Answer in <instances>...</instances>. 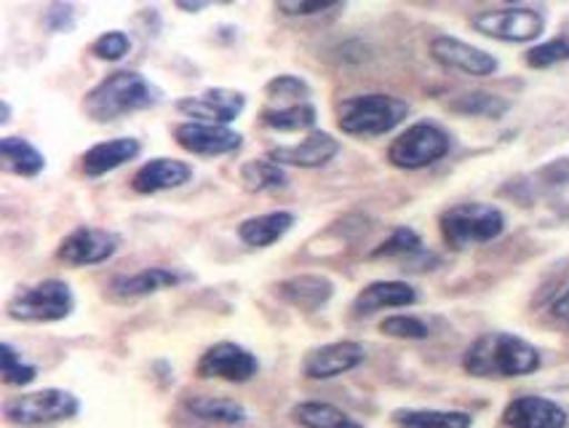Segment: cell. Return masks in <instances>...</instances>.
Masks as SVG:
<instances>
[{"mask_svg":"<svg viewBox=\"0 0 569 428\" xmlns=\"http://www.w3.org/2000/svg\"><path fill=\"white\" fill-rule=\"evenodd\" d=\"M417 249H420V236L409 228H399L375 255H412Z\"/></svg>","mask_w":569,"mask_h":428,"instance_id":"34","label":"cell"},{"mask_svg":"<svg viewBox=\"0 0 569 428\" xmlns=\"http://www.w3.org/2000/svg\"><path fill=\"white\" fill-rule=\"evenodd\" d=\"M473 28L485 32L489 38H498V41L527 43L540 38L546 22H542V17L532 9H500L476 17Z\"/></svg>","mask_w":569,"mask_h":428,"instance_id":"8","label":"cell"},{"mask_svg":"<svg viewBox=\"0 0 569 428\" xmlns=\"http://www.w3.org/2000/svg\"><path fill=\"white\" fill-rule=\"evenodd\" d=\"M449 153V137L436 123H415L390 145L388 158L399 169H422L431 167Z\"/></svg>","mask_w":569,"mask_h":428,"instance_id":"6","label":"cell"},{"mask_svg":"<svg viewBox=\"0 0 569 428\" xmlns=\"http://www.w3.org/2000/svg\"><path fill=\"white\" fill-rule=\"evenodd\" d=\"M431 57L439 64H445V68L468 72V76H476V78L492 76V72L498 70V59L492 54H487V51L476 49V46L462 43L458 38H449V36L436 38L431 43Z\"/></svg>","mask_w":569,"mask_h":428,"instance_id":"12","label":"cell"},{"mask_svg":"<svg viewBox=\"0 0 569 428\" xmlns=\"http://www.w3.org/2000/svg\"><path fill=\"white\" fill-rule=\"evenodd\" d=\"M569 59V43L565 38H556V41H548V43H540L535 46V49L527 51V62L532 64V68H551V64H559Z\"/></svg>","mask_w":569,"mask_h":428,"instance_id":"30","label":"cell"},{"mask_svg":"<svg viewBox=\"0 0 569 428\" xmlns=\"http://www.w3.org/2000/svg\"><path fill=\"white\" fill-rule=\"evenodd\" d=\"M409 116V104L388 94H363L340 104L337 123L350 137H380Z\"/></svg>","mask_w":569,"mask_h":428,"instance_id":"3","label":"cell"},{"mask_svg":"<svg viewBox=\"0 0 569 428\" xmlns=\"http://www.w3.org/2000/svg\"><path fill=\"white\" fill-rule=\"evenodd\" d=\"M308 86L306 81L292 76H283V78H273L268 83V97L276 102H287L283 108H295V104H306L308 102Z\"/></svg>","mask_w":569,"mask_h":428,"instance_id":"29","label":"cell"},{"mask_svg":"<svg viewBox=\"0 0 569 428\" xmlns=\"http://www.w3.org/2000/svg\"><path fill=\"white\" fill-rule=\"evenodd\" d=\"M247 97L233 89H209L198 97H184L177 102V110L182 116L196 118V121L214 123V127H224V123L236 121L241 116Z\"/></svg>","mask_w":569,"mask_h":428,"instance_id":"10","label":"cell"},{"mask_svg":"<svg viewBox=\"0 0 569 428\" xmlns=\"http://www.w3.org/2000/svg\"><path fill=\"white\" fill-rule=\"evenodd\" d=\"M156 100L158 94L148 78H142L134 70H118L86 94L83 110L94 121H116V118L134 113L139 108H148Z\"/></svg>","mask_w":569,"mask_h":428,"instance_id":"2","label":"cell"},{"mask_svg":"<svg viewBox=\"0 0 569 428\" xmlns=\"http://www.w3.org/2000/svg\"><path fill=\"white\" fill-rule=\"evenodd\" d=\"M295 226V215L292 212H270L262 217H251V220L241 222L238 228V236H241L243 243L249 247H270L276 243L281 236H287V230Z\"/></svg>","mask_w":569,"mask_h":428,"instance_id":"21","label":"cell"},{"mask_svg":"<svg viewBox=\"0 0 569 428\" xmlns=\"http://www.w3.org/2000/svg\"><path fill=\"white\" fill-rule=\"evenodd\" d=\"M380 329L390 338H407V340H420L428 335L426 321L415 319V316H390L380 325Z\"/></svg>","mask_w":569,"mask_h":428,"instance_id":"31","label":"cell"},{"mask_svg":"<svg viewBox=\"0 0 569 428\" xmlns=\"http://www.w3.org/2000/svg\"><path fill=\"white\" fill-rule=\"evenodd\" d=\"M337 140L327 131H310L302 142L297 145H283V148L270 150V161H276L278 167L287 163V167H302V169H316L323 167L327 161H332L337 156Z\"/></svg>","mask_w":569,"mask_h":428,"instance_id":"15","label":"cell"},{"mask_svg":"<svg viewBox=\"0 0 569 428\" xmlns=\"http://www.w3.org/2000/svg\"><path fill=\"white\" fill-rule=\"evenodd\" d=\"M188 410L203 420H214V424H241L247 418L243 407L238 401L222 397H196L188 401Z\"/></svg>","mask_w":569,"mask_h":428,"instance_id":"26","label":"cell"},{"mask_svg":"<svg viewBox=\"0 0 569 428\" xmlns=\"http://www.w3.org/2000/svg\"><path fill=\"white\" fill-rule=\"evenodd\" d=\"M462 365L476 378H519L538 370L540 354L516 335L492 332L468 348Z\"/></svg>","mask_w":569,"mask_h":428,"instance_id":"1","label":"cell"},{"mask_svg":"<svg viewBox=\"0 0 569 428\" xmlns=\"http://www.w3.org/2000/svg\"><path fill=\"white\" fill-rule=\"evenodd\" d=\"M36 378V370L30 365H22V359L17 357L14 348L9 342H3V380L9 386H24Z\"/></svg>","mask_w":569,"mask_h":428,"instance_id":"32","label":"cell"},{"mask_svg":"<svg viewBox=\"0 0 569 428\" xmlns=\"http://www.w3.org/2000/svg\"><path fill=\"white\" fill-rule=\"evenodd\" d=\"M502 228H506V217L500 209L487 207V203H460L441 215V236L452 249L498 239Z\"/></svg>","mask_w":569,"mask_h":428,"instance_id":"4","label":"cell"},{"mask_svg":"<svg viewBox=\"0 0 569 428\" xmlns=\"http://www.w3.org/2000/svg\"><path fill=\"white\" fill-rule=\"evenodd\" d=\"M335 9V3L329 0H319V3H278V11L292 17H306V14H321V11Z\"/></svg>","mask_w":569,"mask_h":428,"instance_id":"35","label":"cell"},{"mask_svg":"<svg viewBox=\"0 0 569 428\" xmlns=\"http://www.w3.org/2000/svg\"><path fill=\"white\" fill-rule=\"evenodd\" d=\"M193 177V171L184 161H177V158H156V161L144 163L142 169L137 171L134 180H131V188L137 193H158V190L180 188Z\"/></svg>","mask_w":569,"mask_h":428,"instance_id":"17","label":"cell"},{"mask_svg":"<svg viewBox=\"0 0 569 428\" xmlns=\"http://www.w3.org/2000/svg\"><path fill=\"white\" fill-rule=\"evenodd\" d=\"M0 158H3L6 169L22 177H36L38 171H43L46 167L43 156L38 153L30 142L19 140V137H6V140L0 142Z\"/></svg>","mask_w":569,"mask_h":428,"instance_id":"24","label":"cell"},{"mask_svg":"<svg viewBox=\"0 0 569 428\" xmlns=\"http://www.w3.org/2000/svg\"><path fill=\"white\" fill-rule=\"evenodd\" d=\"M72 311V289L59 279H46L9 302V316L19 321H59Z\"/></svg>","mask_w":569,"mask_h":428,"instance_id":"7","label":"cell"},{"mask_svg":"<svg viewBox=\"0 0 569 428\" xmlns=\"http://www.w3.org/2000/svg\"><path fill=\"white\" fill-rule=\"evenodd\" d=\"M180 285V276L163 271V268H150V271H139L134 276H121L112 281L110 292L116 298H144V295L161 292V289Z\"/></svg>","mask_w":569,"mask_h":428,"instance_id":"22","label":"cell"},{"mask_svg":"<svg viewBox=\"0 0 569 428\" xmlns=\"http://www.w3.org/2000/svg\"><path fill=\"white\" fill-rule=\"evenodd\" d=\"M295 420L306 428H363L350 415L327 401H302L295 407Z\"/></svg>","mask_w":569,"mask_h":428,"instance_id":"23","label":"cell"},{"mask_svg":"<svg viewBox=\"0 0 569 428\" xmlns=\"http://www.w3.org/2000/svg\"><path fill=\"white\" fill-rule=\"evenodd\" d=\"M401 428H471V415L436 412V410H401L396 412Z\"/></svg>","mask_w":569,"mask_h":428,"instance_id":"25","label":"cell"},{"mask_svg":"<svg viewBox=\"0 0 569 428\" xmlns=\"http://www.w3.org/2000/svg\"><path fill=\"white\" fill-rule=\"evenodd\" d=\"M417 300V292L407 281H377L369 285L356 300V311L359 313H375L380 308H399V306H412Z\"/></svg>","mask_w":569,"mask_h":428,"instance_id":"20","label":"cell"},{"mask_svg":"<svg viewBox=\"0 0 569 428\" xmlns=\"http://www.w3.org/2000/svg\"><path fill=\"white\" fill-rule=\"evenodd\" d=\"M363 359H367V351H363L361 342H353V340L329 342V346H321L308 354L306 375L313 380H329V378H337V375L353 370V367H359Z\"/></svg>","mask_w":569,"mask_h":428,"instance_id":"13","label":"cell"},{"mask_svg":"<svg viewBox=\"0 0 569 428\" xmlns=\"http://www.w3.org/2000/svg\"><path fill=\"white\" fill-rule=\"evenodd\" d=\"M78 399L70 391L59 388H43V391L22 394V397L9 399L3 407V415L11 424L19 426H49L68 420L78 412Z\"/></svg>","mask_w":569,"mask_h":428,"instance_id":"5","label":"cell"},{"mask_svg":"<svg viewBox=\"0 0 569 428\" xmlns=\"http://www.w3.org/2000/svg\"><path fill=\"white\" fill-rule=\"evenodd\" d=\"M257 359L251 357L247 348L236 346V342H217L203 354L198 361V375L201 378H222L230 384H243V380L254 378Z\"/></svg>","mask_w":569,"mask_h":428,"instance_id":"11","label":"cell"},{"mask_svg":"<svg viewBox=\"0 0 569 428\" xmlns=\"http://www.w3.org/2000/svg\"><path fill=\"white\" fill-rule=\"evenodd\" d=\"M139 156V142L129 140V137H121V140L99 142L91 150H86L81 167L86 177H102L108 171L123 167L131 158Z\"/></svg>","mask_w":569,"mask_h":428,"instance_id":"18","label":"cell"},{"mask_svg":"<svg viewBox=\"0 0 569 428\" xmlns=\"http://www.w3.org/2000/svg\"><path fill=\"white\" fill-rule=\"evenodd\" d=\"M553 316H559V319L569 321V289H567L565 295H561L559 300H556V306H553Z\"/></svg>","mask_w":569,"mask_h":428,"instance_id":"36","label":"cell"},{"mask_svg":"<svg viewBox=\"0 0 569 428\" xmlns=\"http://www.w3.org/2000/svg\"><path fill=\"white\" fill-rule=\"evenodd\" d=\"M118 249V236L108 233V230L97 228H78L59 243L57 260L64 266L83 268V266H99V262L110 260Z\"/></svg>","mask_w":569,"mask_h":428,"instance_id":"9","label":"cell"},{"mask_svg":"<svg viewBox=\"0 0 569 428\" xmlns=\"http://www.w3.org/2000/svg\"><path fill=\"white\" fill-rule=\"evenodd\" d=\"M502 420L511 428H561L567 424V415L551 399L519 397L506 407Z\"/></svg>","mask_w":569,"mask_h":428,"instance_id":"16","label":"cell"},{"mask_svg":"<svg viewBox=\"0 0 569 428\" xmlns=\"http://www.w3.org/2000/svg\"><path fill=\"white\" fill-rule=\"evenodd\" d=\"M332 292V281L323 279V276H295V279L283 281L278 287V295L287 302H292V306L302 308V311H316V308L327 306Z\"/></svg>","mask_w":569,"mask_h":428,"instance_id":"19","label":"cell"},{"mask_svg":"<svg viewBox=\"0 0 569 428\" xmlns=\"http://www.w3.org/2000/svg\"><path fill=\"white\" fill-rule=\"evenodd\" d=\"M241 182L251 193L287 186V175L276 161H249L241 167Z\"/></svg>","mask_w":569,"mask_h":428,"instance_id":"28","label":"cell"},{"mask_svg":"<svg viewBox=\"0 0 569 428\" xmlns=\"http://www.w3.org/2000/svg\"><path fill=\"white\" fill-rule=\"evenodd\" d=\"M174 140L184 150L198 156H224L241 148V135L228 127H214V123H184L174 129Z\"/></svg>","mask_w":569,"mask_h":428,"instance_id":"14","label":"cell"},{"mask_svg":"<svg viewBox=\"0 0 569 428\" xmlns=\"http://www.w3.org/2000/svg\"><path fill=\"white\" fill-rule=\"evenodd\" d=\"M91 51H94L99 59L118 62V59H123L126 51H129V38H126L123 32H104V36H99L94 46H91Z\"/></svg>","mask_w":569,"mask_h":428,"instance_id":"33","label":"cell"},{"mask_svg":"<svg viewBox=\"0 0 569 428\" xmlns=\"http://www.w3.org/2000/svg\"><path fill=\"white\" fill-rule=\"evenodd\" d=\"M262 123L276 131H297L316 127V108L310 102L295 108H270L262 113Z\"/></svg>","mask_w":569,"mask_h":428,"instance_id":"27","label":"cell"}]
</instances>
